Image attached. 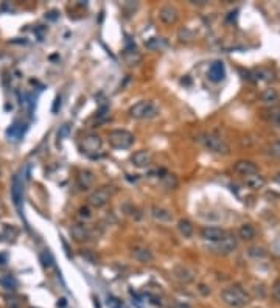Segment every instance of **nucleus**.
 Returning a JSON list of instances; mask_svg holds the SVG:
<instances>
[{"label": "nucleus", "mask_w": 280, "mask_h": 308, "mask_svg": "<svg viewBox=\"0 0 280 308\" xmlns=\"http://www.w3.org/2000/svg\"><path fill=\"white\" fill-rule=\"evenodd\" d=\"M0 176H2V170H0Z\"/></svg>", "instance_id": "obj_31"}, {"label": "nucleus", "mask_w": 280, "mask_h": 308, "mask_svg": "<svg viewBox=\"0 0 280 308\" xmlns=\"http://www.w3.org/2000/svg\"><path fill=\"white\" fill-rule=\"evenodd\" d=\"M260 98H262L263 103H266V105L274 106V105H277V101H278V93H277L275 89H266V90L262 92Z\"/></svg>", "instance_id": "obj_22"}, {"label": "nucleus", "mask_w": 280, "mask_h": 308, "mask_svg": "<svg viewBox=\"0 0 280 308\" xmlns=\"http://www.w3.org/2000/svg\"><path fill=\"white\" fill-rule=\"evenodd\" d=\"M255 235H257V230H255V227H254L252 224H249V223L241 224L240 229H238V237H240L243 241H252V240L255 238Z\"/></svg>", "instance_id": "obj_20"}, {"label": "nucleus", "mask_w": 280, "mask_h": 308, "mask_svg": "<svg viewBox=\"0 0 280 308\" xmlns=\"http://www.w3.org/2000/svg\"><path fill=\"white\" fill-rule=\"evenodd\" d=\"M11 198H13V204L17 209L19 215L22 217V202H24V184L21 179V175H14L13 176V182H11Z\"/></svg>", "instance_id": "obj_7"}, {"label": "nucleus", "mask_w": 280, "mask_h": 308, "mask_svg": "<svg viewBox=\"0 0 280 308\" xmlns=\"http://www.w3.org/2000/svg\"><path fill=\"white\" fill-rule=\"evenodd\" d=\"M271 293H272V297H274L275 300H278V302H280V280H277V282L272 285V288H271Z\"/></svg>", "instance_id": "obj_27"}, {"label": "nucleus", "mask_w": 280, "mask_h": 308, "mask_svg": "<svg viewBox=\"0 0 280 308\" xmlns=\"http://www.w3.org/2000/svg\"><path fill=\"white\" fill-rule=\"evenodd\" d=\"M269 154H271L272 158H275V159L280 161V140H277V142H274V143L271 145V148H269Z\"/></svg>", "instance_id": "obj_26"}, {"label": "nucleus", "mask_w": 280, "mask_h": 308, "mask_svg": "<svg viewBox=\"0 0 280 308\" xmlns=\"http://www.w3.org/2000/svg\"><path fill=\"white\" fill-rule=\"evenodd\" d=\"M5 303H7V308H22L21 300L14 294H8L5 297Z\"/></svg>", "instance_id": "obj_25"}, {"label": "nucleus", "mask_w": 280, "mask_h": 308, "mask_svg": "<svg viewBox=\"0 0 280 308\" xmlns=\"http://www.w3.org/2000/svg\"><path fill=\"white\" fill-rule=\"evenodd\" d=\"M7 265V260H5V257H2L0 255V266H5Z\"/></svg>", "instance_id": "obj_29"}, {"label": "nucleus", "mask_w": 280, "mask_h": 308, "mask_svg": "<svg viewBox=\"0 0 280 308\" xmlns=\"http://www.w3.org/2000/svg\"><path fill=\"white\" fill-rule=\"evenodd\" d=\"M0 286L5 288L10 293H14L17 288V280L13 274L8 273H0Z\"/></svg>", "instance_id": "obj_19"}, {"label": "nucleus", "mask_w": 280, "mask_h": 308, "mask_svg": "<svg viewBox=\"0 0 280 308\" xmlns=\"http://www.w3.org/2000/svg\"><path fill=\"white\" fill-rule=\"evenodd\" d=\"M70 234L73 237L75 241L78 243H84V241H89L92 237H94V230L90 226H87L86 223H77L72 226L70 229Z\"/></svg>", "instance_id": "obj_9"}, {"label": "nucleus", "mask_w": 280, "mask_h": 308, "mask_svg": "<svg viewBox=\"0 0 280 308\" xmlns=\"http://www.w3.org/2000/svg\"><path fill=\"white\" fill-rule=\"evenodd\" d=\"M80 217H81V218H86V220H89L92 215H90V210H89L87 207H81V209H80Z\"/></svg>", "instance_id": "obj_28"}, {"label": "nucleus", "mask_w": 280, "mask_h": 308, "mask_svg": "<svg viewBox=\"0 0 280 308\" xmlns=\"http://www.w3.org/2000/svg\"><path fill=\"white\" fill-rule=\"evenodd\" d=\"M215 249L219 252V254H222V255H226V254H231V252H234L235 249H237V238L234 237V235H228L224 240H221L219 243H215Z\"/></svg>", "instance_id": "obj_14"}, {"label": "nucleus", "mask_w": 280, "mask_h": 308, "mask_svg": "<svg viewBox=\"0 0 280 308\" xmlns=\"http://www.w3.org/2000/svg\"><path fill=\"white\" fill-rule=\"evenodd\" d=\"M159 19H160V22H163L166 25H173L179 19V11L173 5H165L159 11Z\"/></svg>", "instance_id": "obj_11"}, {"label": "nucleus", "mask_w": 280, "mask_h": 308, "mask_svg": "<svg viewBox=\"0 0 280 308\" xmlns=\"http://www.w3.org/2000/svg\"><path fill=\"white\" fill-rule=\"evenodd\" d=\"M207 76L210 81L213 83H221L226 76V70H224V64L221 61H215L213 64H210L209 67V72H207Z\"/></svg>", "instance_id": "obj_15"}, {"label": "nucleus", "mask_w": 280, "mask_h": 308, "mask_svg": "<svg viewBox=\"0 0 280 308\" xmlns=\"http://www.w3.org/2000/svg\"><path fill=\"white\" fill-rule=\"evenodd\" d=\"M154 154L150 149H139L131 156V162L137 168H146L153 164Z\"/></svg>", "instance_id": "obj_10"}, {"label": "nucleus", "mask_w": 280, "mask_h": 308, "mask_svg": "<svg viewBox=\"0 0 280 308\" xmlns=\"http://www.w3.org/2000/svg\"><path fill=\"white\" fill-rule=\"evenodd\" d=\"M234 170H235V173L241 175L243 178L258 173V167H257V164L252 162V161H246V159L238 161V162L234 165Z\"/></svg>", "instance_id": "obj_13"}, {"label": "nucleus", "mask_w": 280, "mask_h": 308, "mask_svg": "<svg viewBox=\"0 0 280 308\" xmlns=\"http://www.w3.org/2000/svg\"><path fill=\"white\" fill-rule=\"evenodd\" d=\"M199 142L201 145L213 152V154H219V156H228V154L231 152V146L229 143L224 140L222 137H219L218 134H213V132H206L199 137Z\"/></svg>", "instance_id": "obj_2"}, {"label": "nucleus", "mask_w": 280, "mask_h": 308, "mask_svg": "<svg viewBox=\"0 0 280 308\" xmlns=\"http://www.w3.org/2000/svg\"><path fill=\"white\" fill-rule=\"evenodd\" d=\"M77 185L80 190H89L95 185V173L90 170H81L77 176Z\"/></svg>", "instance_id": "obj_12"}, {"label": "nucleus", "mask_w": 280, "mask_h": 308, "mask_svg": "<svg viewBox=\"0 0 280 308\" xmlns=\"http://www.w3.org/2000/svg\"><path fill=\"white\" fill-rule=\"evenodd\" d=\"M128 114L134 120H150V119H154L159 116V108L151 100H142L129 108Z\"/></svg>", "instance_id": "obj_3"}, {"label": "nucleus", "mask_w": 280, "mask_h": 308, "mask_svg": "<svg viewBox=\"0 0 280 308\" xmlns=\"http://www.w3.org/2000/svg\"><path fill=\"white\" fill-rule=\"evenodd\" d=\"M162 184L166 187V188H176L178 187V179H176V176L175 175H170V173H166L165 176H162Z\"/></svg>", "instance_id": "obj_24"}, {"label": "nucleus", "mask_w": 280, "mask_h": 308, "mask_svg": "<svg viewBox=\"0 0 280 308\" xmlns=\"http://www.w3.org/2000/svg\"><path fill=\"white\" fill-rule=\"evenodd\" d=\"M107 142L114 149H128L134 145L136 137L126 129H112L107 134Z\"/></svg>", "instance_id": "obj_4"}, {"label": "nucleus", "mask_w": 280, "mask_h": 308, "mask_svg": "<svg viewBox=\"0 0 280 308\" xmlns=\"http://www.w3.org/2000/svg\"><path fill=\"white\" fill-rule=\"evenodd\" d=\"M266 120H269L271 123L280 125V108H271L266 111Z\"/></svg>", "instance_id": "obj_23"}, {"label": "nucleus", "mask_w": 280, "mask_h": 308, "mask_svg": "<svg viewBox=\"0 0 280 308\" xmlns=\"http://www.w3.org/2000/svg\"><path fill=\"white\" fill-rule=\"evenodd\" d=\"M228 235L229 234L226 230L221 229V227H216V226H204L201 229V238L206 240V241H210V243H219Z\"/></svg>", "instance_id": "obj_8"}, {"label": "nucleus", "mask_w": 280, "mask_h": 308, "mask_svg": "<svg viewBox=\"0 0 280 308\" xmlns=\"http://www.w3.org/2000/svg\"><path fill=\"white\" fill-rule=\"evenodd\" d=\"M151 217L159 223H172L173 221L172 210H168L165 207H160V205H153V207H151Z\"/></svg>", "instance_id": "obj_16"}, {"label": "nucleus", "mask_w": 280, "mask_h": 308, "mask_svg": "<svg viewBox=\"0 0 280 308\" xmlns=\"http://www.w3.org/2000/svg\"><path fill=\"white\" fill-rule=\"evenodd\" d=\"M81 148H83V152L89 154V156H95L103 148V139L95 132H89L83 137Z\"/></svg>", "instance_id": "obj_6"}, {"label": "nucleus", "mask_w": 280, "mask_h": 308, "mask_svg": "<svg viewBox=\"0 0 280 308\" xmlns=\"http://www.w3.org/2000/svg\"><path fill=\"white\" fill-rule=\"evenodd\" d=\"M265 184H266V179L260 173H255V175L245 178V185L251 190H262L265 187Z\"/></svg>", "instance_id": "obj_18"}, {"label": "nucleus", "mask_w": 280, "mask_h": 308, "mask_svg": "<svg viewBox=\"0 0 280 308\" xmlns=\"http://www.w3.org/2000/svg\"><path fill=\"white\" fill-rule=\"evenodd\" d=\"M178 230L184 238H190L193 235V232H195V226H193V223L190 220L182 218V220L178 221Z\"/></svg>", "instance_id": "obj_21"}, {"label": "nucleus", "mask_w": 280, "mask_h": 308, "mask_svg": "<svg viewBox=\"0 0 280 308\" xmlns=\"http://www.w3.org/2000/svg\"><path fill=\"white\" fill-rule=\"evenodd\" d=\"M112 187H100L87 196V204L94 209H101L112 198Z\"/></svg>", "instance_id": "obj_5"}, {"label": "nucleus", "mask_w": 280, "mask_h": 308, "mask_svg": "<svg viewBox=\"0 0 280 308\" xmlns=\"http://www.w3.org/2000/svg\"><path fill=\"white\" fill-rule=\"evenodd\" d=\"M221 300L231 308H243L251 303V296L243 286L231 285L221 291Z\"/></svg>", "instance_id": "obj_1"}, {"label": "nucleus", "mask_w": 280, "mask_h": 308, "mask_svg": "<svg viewBox=\"0 0 280 308\" xmlns=\"http://www.w3.org/2000/svg\"><path fill=\"white\" fill-rule=\"evenodd\" d=\"M275 182H277V184L280 185V171H278V173L275 175Z\"/></svg>", "instance_id": "obj_30"}, {"label": "nucleus", "mask_w": 280, "mask_h": 308, "mask_svg": "<svg viewBox=\"0 0 280 308\" xmlns=\"http://www.w3.org/2000/svg\"><path fill=\"white\" fill-rule=\"evenodd\" d=\"M133 257H134L137 262H140V263H151L154 260L153 251L148 249V247H145V246H136L133 249Z\"/></svg>", "instance_id": "obj_17"}]
</instances>
